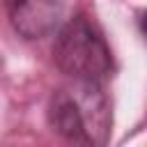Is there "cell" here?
Segmentation results:
<instances>
[{"label": "cell", "mask_w": 147, "mask_h": 147, "mask_svg": "<svg viewBox=\"0 0 147 147\" xmlns=\"http://www.w3.org/2000/svg\"><path fill=\"white\" fill-rule=\"evenodd\" d=\"M110 101L103 83L71 80L53 92L48 101V124L69 142L103 145L110 133Z\"/></svg>", "instance_id": "cell-1"}, {"label": "cell", "mask_w": 147, "mask_h": 147, "mask_svg": "<svg viewBox=\"0 0 147 147\" xmlns=\"http://www.w3.org/2000/svg\"><path fill=\"white\" fill-rule=\"evenodd\" d=\"M53 60L71 80L103 83L113 71V53L85 16H74L57 28Z\"/></svg>", "instance_id": "cell-2"}, {"label": "cell", "mask_w": 147, "mask_h": 147, "mask_svg": "<svg viewBox=\"0 0 147 147\" xmlns=\"http://www.w3.org/2000/svg\"><path fill=\"white\" fill-rule=\"evenodd\" d=\"M67 0H7V16L23 39H44L64 23Z\"/></svg>", "instance_id": "cell-3"}]
</instances>
